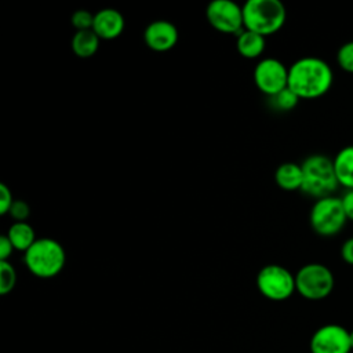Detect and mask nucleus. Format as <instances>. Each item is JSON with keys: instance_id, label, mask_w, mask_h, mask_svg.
<instances>
[{"instance_id": "f257e3e1", "label": "nucleus", "mask_w": 353, "mask_h": 353, "mask_svg": "<svg viewBox=\"0 0 353 353\" xmlns=\"http://www.w3.org/2000/svg\"><path fill=\"white\" fill-rule=\"evenodd\" d=\"M334 72L327 61L319 57H302L288 66V88L301 99H316L330 91Z\"/></svg>"}, {"instance_id": "f03ea898", "label": "nucleus", "mask_w": 353, "mask_h": 353, "mask_svg": "<svg viewBox=\"0 0 353 353\" xmlns=\"http://www.w3.org/2000/svg\"><path fill=\"white\" fill-rule=\"evenodd\" d=\"M302 188L301 192L317 199L334 196L339 186L336 179L334 161L325 154L314 153L307 156L302 163Z\"/></svg>"}, {"instance_id": "7ed1b4c3", "label": "nucleus", "mask_w": 353, "mask_h": 353, "mask_svg": "<svg viewBox=\"0 0 353 353\" xmlns=\"http://www.w3.org/2000/svg\"><path fill=\"white\" fill-rule=\"evenodd\" d=\"M23 262L33 276L52 279L62 272L66 263V252L59 241L51 237H41L23 252Z\"/></svg>"}, {"instance_id": "20e7f679", "label": "nucleus", "mask_w": 353, "mask_h": 353, "mask_svg": "<svg viewBox=\"0 0 353 353\" xmlns=\"http://www.w3.org/2000/svg\"><path fill=\"white\" fill-rule=\"evenodd\" d=\"M287 11L280 0H247L243 4L244 29L263 37L277 33L285 23Z\"/></svg>"}, {"instance_id": "39448f33", "label": "nucleus", "mask_w": 353, "mask_h": 353, "mask_svg": "<svg viewBox=\"0 0 353 353\" xmlns=\"http://www.w3.org/2000/svg\"><path fill=\"white\" fill-rule=\"evenodd\" d=\"M347 222L341 197L327 196L317 199L309 212L313 232L321 237H334L342 232Z\"/></svg>"}, {"instance_id": "423d86ee", "label": "nucleus", "mask_w": 353, "mask_h": 353, "mask_svg": "<svg viewBox=\"0 0 353 353\" xmlns=\"http://www.w3.org/2000/svg\"><path fill=\"white\" fill-rule=\"evenodd\" d=\"M334 285V273L324 263L310 262L299 268L295 273L296 292L309 301H321L327 298L332 292Z\"/></svg>"}, {"instance_id": "0eeeda50", "label": "nucleus", "mask_w": 353, "mask_h": 353, "mask_svg": "<svg viewBox=\"0 0 353 353\" xmlns=\"http://www.w3.org/2000/svg\"><path fill=\"white\" fill-rule=\"evenodd\" d=\"M256 287L259 292L270 301H285L296 291L295 274L281 265L270 263L258 272Z\"/></svg>"}, {"instance_id": "6e6552de", "label": "nucleus", "mask_w": 353, "mask_h": 353, "mask_svg": "<svg viewBox=\"0 0 353 353\" xmlns=\"http://www.w3.org/2000/svg\"><path fill=\"white\" fill-rule=\"evenodd\" d=\"M205 18L221 33L237 36L244 29L243 7L232 0H212L205 8Z\"/></svg>"}, {"instance_id": "1a4fd4ad", "label": "nucleus", "mask_w": 353, "mask_h": 353, "mask_svg": "<svg viewBox=\"0 0 353 353\" xmlns=\"http://www.w3.org/2000/svg\"><path fill=\"white\" fill-rule=\"evenodd\" d=\"M256 88L269 98L288 87V68L276 58H263L254 68Z\"/></svg>"}, {"instance_id": "9d476101", "label": "nucleus", "mask_w": 353, "mask_h": 353, "mask_svg": "<svg viewBox=\"0 0 353 353\" xmlns=\"http://www.w3.org/2000/svg\"><path fill=\"white\" fill-rule=\"evenodd\" d=\"M350 331L339 324L319 327L309 342L310 353H350Z\"/></svg>"}, {"instance_id": "9b49d317", "label": "nucleus", "mask_w": 353, "mask_h": 353, "mask_svg": "<svg viewBox=\"0 0 353 353\" xmlns=\"http://www.w3.org/2000/svg\"><path fill=\"white\" fill-rule=\"evenodd\" d=\"M179 33L176 26L165 19L150 22L143 30L145 44L157 52H164L174 48L178 43Z\"/></svg>"}, {"instance_id": "f8f14e48", "label": "nucleus", "mask_w": 353, "mask_h": 353, "mask_svg": "<svg viewBox=\"0 0 353 353\" xmlns=\"http://www.w3.org/2000/svg\"><path fill=\"white\" fill-rule=\"evenodd\" d=\"M125 26L124 17L114 8H102L94 14L92 30L102 40H113L119 37Z\"/></svg>"}, {"instance_id": "ddd939ff", "label": "nucleus", "mask_w": 353, "mask_h": 353, "mask_svg": "<svg viewBox=\"0 0 353 353\" xmlns=\"http://www.w3.org/2000/svg\"><path fill=\"white\" fill-rule=\"evenodd\" d=\"M274 181L277 186L287 192H295L301 190L303 174L302 167L298 163L294 161H285L281 163L274 172Z\"/></svg>"}, {"instance_id": "4468645a", "label": "nucleus", "mask_w": 353, "mask_h": 353, "mask_svg": "<svg viewBox=\"0 0 353 353\" xmlns=\"http://www.w3.org/2000/svg\"><path fill=\"white\" fill-rule=\"evenodd\" d=\"M236 47L239 54L247 59H255L261 57L266 48V37L252 30L243 29L237 34Z\"/></svg>"}, {"instance_id": "2eb2a0df", "label": "nucleus", "mask_w": 353, "mask_h": 353, "mask_svg": "<svg viewBox=\"0 0 353 353\" xmlns=\"http://www.w3.org/2000/svg\"><path fill=\"white\" fill-rule=\"evenodd\" d=\"M339 186L353 189V145L342 148L332 159Z\"/></svg>"}, {"instance_id": "dca6fc26", "label": "nucleus", "mask_w": 353, "mask_h": 353, "mask_svg": "<svg viewBox=\"0 0 353 353\" xmlns=\"http://www.w3.org/2000/svg\"><path fill=\"white\" fill-rule=\"evenodd\" d=\"M101 39L95 34L92 29L90 30H77L70 41L72 51L79 58H90L95 55L99 48Z\"/></svg>"}, {"instance_id": "f3484780", "label": "nucleus", "mask_w": 353, "mask_h": 353, "mask_svg": "<svg viewBox=\"0 0 353 353\" xmlns=\"http://www.w3.org/2000/svg\"><path fill=\"white\" fill-rule=\"evenodd\" d=\"M6 236L11 241L14 250L23 252H26L37 240L34 229L28 222H14L8 228Z\"/></svg>"}, {"instance_id": "a211bd4d", "label": "nucleus", "mask_w": 353, "mask_h": 353, "mask_svg": "<svg viewBox=\"0 0 353 353\" xmlns=\"http://www.w3.org/2000/svg\"><path fill=\"white\" fill-rule=\"evenodd\" d=\"M269 99H270V105L274 109L281 110V112H288V110H292L298 105L301 98L292 90H290L287 87L283 91L277 92L276 95L270 97Z\"/></svg>"}, {"instance_id": "6ab92c4d", "label": "nucleus", "mask_w": 353, "mask_h": 353, "mask_svg": "<svg viewBox=\"0 0 353 353\" xmlns=\"http://www.w3.org/2000/svg\"><path fill=\"white\" fill-rule=\"evenodd\" d=\"M17 284V272L8 261H0V294L7 295Z\"/></svg>"}, {"instance_id": "aec40b11", "label": "nucleus", "mask_w": 353, "mask_h": 353, "mask_svg": "<svg viewBox=\"0 0 353 353\" xmlns=\"http://www.w3.org/2000/svg\"><path fill=\"white\" fill-rule=\"evenodd\" d=\"M336 63L342 70L347 73H353V40L343 43L338 48Z\"/></svg>"}, {"instance_id": "412c9836", "label": "nucleus", "mask_w": 353, "mask_h": 353, "mask_svg": "<svg viewBox=\"0 0 353 353\" xmlns=\"http://www.w3.org/2000/svg\"><path fill=\"white\" fill-rule=\"evenodd\" d=\"M72 25L73 28L77 30H90L92 29V23H94V14H91L87 10H76L72 14Z\"/></svg>"}, {"instance_id": "4be33fe9", "label": "nucleus", "mask_w": 353, "mask_h": 353, "mask_svg": "<svg viewBox=\"0 0 353 353\" xmlns=\"http://www.w3.org/2000/svg\"><path fill=\"white\" fill-rule=\"evenodd\" d=\"M8 214L14 219V222H25L30 214V208L23 200H14Z\"/></svg>"}, {"instance_id": "5701e85b", "label": "nucleus", "mask_w": 353, "mask_h": 353, "mask_svg": "<svg viewBox=\"0 0 353 353\" xmlns=\"http://www.w3.org/2000/svg\"><path fill=\"white\" fill-rule=\"evenodd\" d=\"M12 203H14V199L10 188L6 183H0V214L1 215L8 214Z\"/></svg>"}, {"instance_id": "b1692460", "label": "nucleus", "mask_w": 353, "mask_h": 353, "mask_svg": "<svg viewBox=\"0 0 353 353\" xmlns=\"http://www.w3.org/2000/svg\"><path fill=\"white\" fill-rule=\"evenodd\" d=\"M341 201H342V207H343V211L346 214L347 221L353 222V189L346 190L341 196Z\"/></svg>"}, {"instance_id": "393cba45", "label": "nucleus", "mask_w": 353, "mask_h": 353, "mask_svg": "<svg viewBox=\"0 0 353 353\" xmlns=\"http://www.w3.org/2000/svg\"><path fill=\"white\" fill-rule=\"evenodd\" d=\"M341 256L345 263L353 266V237H349L343 241L341 247Z\"/></svg>"}, {"instance_id": "a878e982", "label": "nucleus", "mask_w": 353, "mask_h": 353, "mask_svg": "<svg viewBox=\"0 0 353 353\" xmlns=\"http://www.w3.org/2000/svg\"><path fill=\"white\" fill-rule=\"evenodd\" d=\"M14 247L8 237L4 234L0 237V261H8V258L12 255Z\"/></svg>"}, {"instance_id": "bb28decb", "label": "nucleus", "mask_w": 353, "mask_h": 353, "mask_svg": "<svg viewBox=\"0 0 353 353\" xmlns=\"http://www.w3.org/2000/svg\"><path fill=\"white\" fill-rule=\"evenodd\" d=\"M349 339H350V347H352V352H353V330L349 334Z\"/></svg>"}]
</instances>
